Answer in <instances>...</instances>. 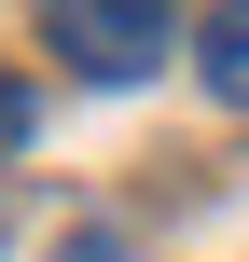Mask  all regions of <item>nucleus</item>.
<instances>
[{
    "label": "nucleus",
    "mask_w": 249,
    "mask_h": 262,
    "mask_svg": "<svg viewBox=\"0 0 249 262\" xmlns=\"http://www.w3.org/2000/svg\"><path fill=\"white\" fill-rule=\"evenodd\" d=\"M42 41L83 83H152L166 41H180V0H42Z\"/></svg>",
    "instance_id": "1"
},
{
    "label": "nucleus",
    "mask_w": 249,
    "mask_h": 262,
    "mask_svg": "<svg viewBox=\"0 0 249 262\" xmlns=\"http://www.w3.org/2000/svg\"><path fill=\"white\" fill-rule=\"evenodd\" d=\"M208 97H222V111H249V0H222V14H208Z\"/></svg>",
    "instance_id": "2"
},
{
    "label": "nucleus",
    "mask_w": 249,
    "mask_h": 262,
    "mask_svg": "<svg viewBox=\"0 0 249 262\" xmlns=\"http://www.w3.org/2000/svg\"><path fill=\"white\" fill-rule=\"evenodd\" d=\"M28 124H42V97H28V83H14V69H0V152H14V138H28Z\"/></svg>",
    "instance_id": "3"
},
{
    "label": "nucleus",
    "mask_w": 249,
    "mask_h": 262,
    "mask_svg": "<svg viewBox=\"0 0 249 262\" xmlns=\"http://www.w3.org/2000/svg\"><path fill=\"white\" fill-rule=\"evenodd\" d=\"M69 262H125V249H111V235H69Z\"/></svg>",
    "instance_id": "4"
}]
</instances>
